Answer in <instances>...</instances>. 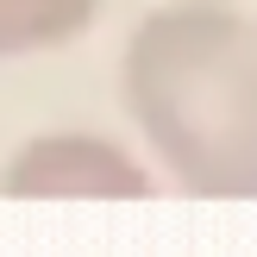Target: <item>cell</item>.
<instances>
[{
  "mask_svg": "<svg viewBox=\"0 0 257 257\" xmlns=\"http://www.w3.org/2000/svg\"><path fill=\"white\" fill-rule=\"evenodd\" d=\"M100 0H0V63L75 44L94 25Z\"/></svg>",
  "mask_w": 257,
  "mask_h": 257,
  "instance_id": "3957f363",
  "label": "cell"
},
{
  "mask_svg": "<svg viewBox=\"0 0 257 257\" xmlns=\"http://www.w3.org/2000/svg\"><path fill=\"white\" fill-rule=\"evenodd\" d=\"M0 195L19 201H145L151 170L94 132H44L7 157Z\"/></svg>",
  "mask_w": 257,
  "mask_h": 257,
  "instance_id": "7a4b0ae2",
  "label": "cell"
},
{
  "mask_svg": "<svg viewBox=\"0 0 257 257\" xmlns=\"http://www.w3.org/2000/svg\"><path fill=\"white\" fill-rule=\"evenodd\" d=\"M119 88L132 125L188 195H257V19L245 7H151L125 38Z\"/></svg>",
  "mask_w": 257,
  "mask_h": 257,
  "instance_id": "6da1fadb",
  "label": "cell"
}]
</instances>
